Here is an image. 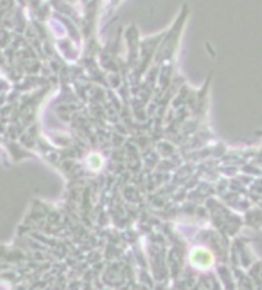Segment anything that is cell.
Returning <instances> with one entry per match:
<instances>
[{"mask_svg": "<svg viewBox=\"0 0 262 290\" xmlns=\"http://www.w3.org/2000/svg\"><path fill=\"white\" fill-rule=\"evenodd\" d=\"M191 262L196 265V267H210L213 264V258L211 255L205 250V248H196L193 253H191Z\"/></svg>", "mask_w": 262, "mask_h": 290, "instance_id": "6da1fadb", "label": "cell"}]
</instances>
